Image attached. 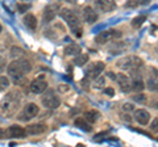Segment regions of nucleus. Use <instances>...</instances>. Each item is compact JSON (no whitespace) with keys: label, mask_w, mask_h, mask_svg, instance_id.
Returning a JSON list of instances; mask_svg holds the SVG:
<instances>
[{"label":"nucleus","mask_w":158,"mask_h":147,"mask_svg":"<svg viewBox=\"0 0 158 147\" xmlns=\"http://www.w3.org/2000/svg\"><path fill=\"white\" fill-rule=\"evenodd\" d=\"M104 67H106L104 62H94L86 70V76L90 77V79H96V77L100 75V72H103Z\"/></svg>","instance_id":"0eeeda50"},{"label":"nucleus","mask_w":158,"mask_h":147,"mask_svg":"<svg viewBox=\"0 0 158 147\" xmlns=\"http://www.w3.org/2000/svg\"><path fill=\"white\" fill-rule=\"evenodd\" d=\"M104 93L107 95V96H115V89H113L112 87H107V88H104Z\"/></svg>","instance_id":"cd10ccee"},{"label":"nucleus","mask_w":158,"mask_h":147,"mask_svg":"<svg viewBox=\"0 0 158 147\" xmlns=\"http://www.w3.org/2000/svg\"><path fill=\"white\" fill-rule=\"evenodd\" d=\"M57 13H58V6L57 4H50V6H48L45 8V11H44V21L50 22L53 18L56 17Z\"/></svg>","instance_id":"4468645a"},{"label":"nucleus","mask_w":158,"mask_h":147,"mask_svg":"<svg viewBox=\"0 0 158 147\" xmlns=\"http://www.w3.org/2000/svg\"><path fill=\"white\" fill-rule=\"evenodd\" d=\"M41 104L45 108H48V109H56V108L61 105V100L54 93L53 89H48L45 93L41 96Z\"/></svg>","instance_id":"39448f33"},{"label":"nucleus","mask_w":158,"mask_h":147,"mask_svg":"<svg viewBox=\"0 0 158 147\" xmlns=\"http://www.w3.org/2000/svg\"><path fill=\"white\" fill-rule=\"evenodd\" d=\"M107 134H110V131H103V133H98L96 137L94 138V141H99V139H103V137L107 135Z\"/></svg>","instance_id":"7c9ffc66"},{"label":"nucleus","mask_w":158,"mask_h":147,"mask_svg":"<svg viewBox=\"0 0 158 147\" xmlns=\"http://www.w3.org/2000/svg\"><path fill=\"white\" fill-rule=\"evenodd\" d=\"M73 62L75 66H83L86 65V62H88V55L87 54H78V57Z\"/></svg>","instance_id":"5701e85b"},{"label":"nucleus","mask_w":158,"mask_h":147,"mask_svg":"<svg viewBox=\"0 0 158 147\" xmlns=\"http://www.w3.org/2000/svg\"><path fill=\"white\" fill-rule=\"evenodd\" d=\"M104 85V79H103V77H100V79H99V76L96 77V84H95V87H103Z\"/></svg>","instance_id":"473e14b6"},{"label":"nucleus","mask_w":158,"mask_h":147,"mask_svg":"<svg viewBox=\"0 0 158 147\" xmlns=\"http://www.w3.org/2000/svg\"><path fill=\"white\" fill-rule=\"evenodd\" d=\"M95 3H96V7L99 9H102L103 12H111L116 7L113 0H95Z\"/></svg>","instance_id":"2eb2a0df"},{"label":"nucleus","mask_w":158,"mask_h":147,"mask_svg":"<svg viewBox=\"0 0 158 147\" xmlns=\"http://www.w3.org/2000/svg\"><path fill=\"white\" fill-rule=\"evenodd\" d=\"M6 137H8V133H7V130H3V129H0V139L6 138Z\"/></svg>","instance_id":"f704fd0d"},{"label":"nucleus","mask_w":158,"mask_h":147,"mask_svg":"<svg viewBox=\"0 0 158 147\" xmlns=\"http://www.w3.org/2000/svg\"><path fill=\"white\" fill-rule=\"evenodd\" d=\"M17 8H19V12H25L27 9H29L31 8V6L29 4H17Z\"/></svg>","instance_id":"bb28decb"},{"label":"nucleus","mask_w":158,"mask_h":147,"mask_svg":"<svg viewBox=\"0 0 158 147\" xmlns=\"http://www.w3.org/2000/svg\"><path fill=\"white\" fill-rule=\"evenodd\" d=\"M7 133H8V137H13V138H24V137H27L25 129L19 125H12L7 130Z\"/></svg>","instance_id":"ddd939ff"},{"label":"nucleus","mask_w":158,"mask_h":147,"mask_svg":"<svg viewBox=\"0 0 158 147\" xmlns=\"http://www.w3.org/2000/svg\"><path fill=\"white\" fill-rule=\"evenodd\" d=\"M9 87V79L6 76H0V91H6Z\"/></svg>","instance_id":"a878e982"},{"label":"nucleus","mask_w":158,"mask_h":147,"mask_svg":"<svg viewBox=\"0 0 158 147\" xmlns=\"http://www.w3.org/2000/svg\"><path fill=\"white\" fill-rule=\"evenodd\" d=\"M83 18L85 21L88 24H92L98 20V13L95 12V9L91 8V7H86L83 9Z\"/></svg>","instance_id":"f3484780"},{"label":"nucleus","mask_w":158,"mask_h":147,"mask_svg":"<svg viewBox=\"0 0 158 147\" xmlns=\"http://www.w3.org/2000/svg\"><path fill=\"white\" fill-rule=\"evenodd\" d=\"M150 129H152V131H154V133H157V131H158V118L153 120L152 125H150Z\"/></svg>","instance_id":"c85d7f7f"},{"label":"nucleus","mask_w":158,"mask_h":147,"mask_svg":"<svg viewBox=\"0 0 158 147\" xmlns=\"http://www.w3.org/2000/svg\"><path fill=\"white\" fill-rule=\"evenodd\" d=\"M123 109H124V110H133V109H135V105H133V104H129V102H127V104H124V105H123Z\"/></svg>","instance_id":"2f4dec72"},{"label":"nucleus","mask_w":158,"mask_h":147,"mask_svg":"<svg viewBox=\"0 0 158 147\" xmlns=\"http://www.w3.org/2000/svg\"><path fill=\"white\" fill-rule=\"evenodd\" d=\"M31 70H32L31 62L28 59H24V58L15 59L12 63H9V66H8V74L13 79L25 76L28 72H31Z\"/></svg>","instance_id":"f03ea898"},{"label":"nucleus","mask_w":158,"mask_h":147,"mask_svg":"<svg viewBox=\"0 0 158 147\" xmlns=\"http://www.w3.org/2000/svg\"><path fill=\"white\" fill-rule=\"evenodd\" d=\"M65 53L67 55H78V54H81V46L77 45V43H70L65 49Z\"/></svg>","instance_id":"412c9836"},{"label":"nucleus","mask_w":158,"mask_h":147,"mask_svg":"<svg viewBox=\"0 0 158 147\" xmlns=\"http://www.w3.org/2000/svg\"><path fill=\"white\" fill-rule=\"evenodd\" d=\"M117 83H118V87H120V89L124 92V93H129L132 91V85H131V79L128 77L125 74H118L116 75V79H115Z\"/></svg>","instance_id":"9d476101"},{"label":"nucleus","mask_w":158,"mask_h":147,"mask_svg":"<svg viewBox=\"0 0 158 147\" xmlns=\"http://www.w3.org/2000/svg\"><path fill=\"white\" fill-rule=\"evenodd\" d=\"M20 102H21V95L17 91H12L6 95V97L3 99L2 104H0V110L2 113L7 117L13 116V113H16V110L19 109Z\"/></svg>","instance_id":"f257e3e1"},{"label":"nucleus","mask_w":158,"mask_h":147,"mask_svg":"<svg viewBox=\"0 0 158 147\" xmlns=\"http://www.w3.org/2000/svg\"><path fill=\"white\" fill-rule=\"evenodd\" d=\"M107 75H108V77H111V79H116V75L113 72H108Z\"/></svg>","instance_id":"c9c22d12"},{"label":"nucleus","mask_w":158,"mask_h":147,"mask_svg":"<svg viewBox=\"0 0 158 147\" xmlns=\"http://www.w3.org/2000/svg\"><path fill=\"white\" fill-rule=\"evenodd\" d=\"M145 20H146V16H144V14H141V16H137V17H135L132 20V26L133 28H140L142 24L145 22Z\"/></svg>","instance_id":"393cba45"},{"label":"nucleus","mask_w":158,"mask_h":147,"mask_svg":"<svg viewBox=\"0 0 158 147\" xmlns=\"http://www.w3.org/2000/svg\"><path fill=\"white\" fill-rule=\"evenodd\" d=\"M48 130V127L45 125L42 124H34V125H29L27 126V134H31V135H38V134H42L45 133V131Z\"/></svg>","instance_id":"dca6fc26"},{"label":"nucleus","mask_w":158,"mask_h":147,"mask_svg":"<svg viewBox=\"0 0 158 147\" xmlns=\"http://www.w3.org/2000/svg\"><path fill=\"white\" fill-rule=\"evenodd\" d=\"M59 14H61V17L67 22V25L70 26V30L73 32L74 36H75L77 38L82 37L83 29H82L81 21H79L77 13L74 12V11H71V9H69V8H63Z\"/></svg>","instance_id":"7ed1b4c3"},{"label":"nucleus","mask_w":158,"mask_h":147,"mask_svg":"<svg viewBox=\"0 0 158 147\" xmlns=\"http://www.w3.org/2000/svg\"><path fill=\"white\" fill-rule=\"evenodd\" d=\"M135 120L138 122L140 125H148L149 124V121H150V114H149V112H148L146 109H137L135 110Z\"/></svg>","instance_id":"f8f14e48"},{"label":"nucleus","mask_w":158,"mask_h":147,"mask_svg":"<svg viewBox=\"0 0 158 147\" xmlns=\"http://www.w3.org/2000/svg\"><path fill=\"white\" fill-rule=\"evenodd\" d=\"M121 37V33L116 30V29H107V30L102 32L100 34H98L95 41L98 43H106L111 40H116V38H120Z\"/></svg>","instance_id":"423d86ee"},{"label":"nucleus","mask_w":158,"mask_h":147,"mask_svg":"<svg viewBox=\"0 0 158 147\" xmlns=\"http://www.w3.org/2000/svg\"><path fill=\"white\" fill-rule=\"evenodd\" d=\"M24 55H25V51H24L21 47H12L11 49V57L13 59H19V58H23Z\"/></svg>","instance_id":"b1692460"},{"label":"nucleus","mask_w":158,"mask_h":147,"mask_svg":"<svg viewBox=\"0 0 158 147\" xmlns=\"http://www.w3.org/2000/svg\"><path fill=\"white\" fill-rule=\"evenodd\" d=\"M0 32H2V24H0Z\"/></svg>","instance_id":"4c0bfd02"},{"label":"nucleus","mask_w":158,"mask_h":147,"mask_svg":"<svg viewBox=\"0 0 158 147\" xmlns=\"http://www.w3.org/2000/svg\"><path fill=\"white\" fill-rule=\"evenodd\" d=\"M59 89H61V91H66V89H69V85L67 87H63L62 85V87H59Z\"/></svg>","instance_id":"e433bc0d"},{"label":"nucleus","mask_w":158,"mask_h":147,"mask_svg":"<svg viewBox=\"0 0 158 147\" xmlns=\"http://www.w3.org/2000/svg\"><path fill=\"white\" fill-rule=\"evenodd\" d=\"M46 88H48V83L42 77H37V79H34L31 83V91L33 93H42V92L46 91Z\"/></svg>","instance_id":"9b49d317"},{"label":"nucleus","mask_w":158,"mask_h":147,"mask_svg":"<svg viewBox=\"0 0 158 147\" xmlns=\"http://www.w3.org/2000/svg\"><path fill=\"white\" fill-rule=\"evenodd\" d=\"M24 24L27 25V28L32 29V30H34V29L37 28V18L34 14L32 13H28L25 17H24Z\"/></svg>","instance_id":"a211bd4d"},{"label":"nucleus","mask_w":158,"mask_h":147,"mask_svg":"<svg viewBox=\"0 0 158 147\" xmlns=\"http://www.w3.org/2000/svg\"><path fill=\"white\" fill-rule=\"evenodd\" d=\"M133 100L135 101H140V102H142V101H145L146 100V97L142 95V93H140V95H136L135 97H133Z\"/></svg>","instance_id":"c756f323"},{"label":"nucleus","mask_w":158,"mask_h":147,"mask_svg":"<svg viewBox=\"0 0 158 147\" xmlns=\"http://www.w3.org/2000/svg\"><path fill=\"white\" fill-rule=\"evenodd\" d=\"M99 117H100V113H99L98 110H95V109H92V110H90V112H87L86 113V120L90 122V124L96 122L99 120Z\"/></svg>","instance_id":"4be33fe9"},{"label":"nucleus","mask_w":158,"mask_h":147,"mask_svg":"<svg viewBox=\"0 0 158 147\" xmlns=\"http://www.w3.org/2000/svg\"><path fill=\"white\" fill-rule=\"evenodd\" d=\"M75 126L79 127V129L85 130V131H91L92 127L90 126V122H88L87 120L85 118H77L75 120Z\"/></svg>","instance_id":"aec40b11"},{"label":"nucleus","mask_w":158,"mask_h":147,"mask_svg":"<svg viewBox=\"0 0 158 147\" xmlns=\"http://www.w3.org/2000/svg\"><path fill=\"white\" fill-rule=\"evenodd\" d=\"M116 65H117L118 68L129 71L132 74V72L138 71L142 66H144V61H142L141 58L136 57V55H128V57L121 58L120 61H117Z\"/></svg>","instance_id":"20e7f679"},{"label":"nucleus","mask_w":158,"mask_h":147,"mask_svg":"<svg viewBox=\"0 0 158 147\" xmlns=\"http://www.w3.org/2000/svg\"><path fill=\"white\" fill-rule=\"evenodd\" d=\"M131 85H132V91H136V92H142V89H144V81H142L141 77L136 76L135 79L131 80Z\"/></svg>","instance_id":"6ab92c4d"},{"label":"nucleus","mask_w":158,"mask_h":147,"mask_svg":"<svg viewBox=\"0 0 158 147\" xmlns=\"http://www.w3.org/2000/svg\"><path fill=\"white\" fill-rule=\"evenodd\" d=\"M146 87L150 91H156L158 92V68H150V72L148 75V80H146Z\"/></svg>","instance_id":"1a4fd4ad"},{"label":"nucleus","mask_w":158,"mask_h":147,"mask_svg":"<svg viewBox=\"0 0 158 147\" xmlns=\"http://www.w3.org/2000/svg\"><path fill=\"white\" fill-rule=\"evenodd\" d=\"M138 6H148L150 3V0H137Z\"/></svg>","instance_id":"72a5a7b5"},{"label":"nucleus","mask_w":158,"mask_h":147,"mask_svg":"<svg viewBox=\"0 0 158 147\" xmlns=\"http://www.w3.org/2000/svg\"><path fill=\"white\" fill-rule=\"evenodd\" d=\"M38 112H40L38 105L34 104V102H29V104H27V106L24 108V112H23L24 116H21L20 118L24 121H28V120L33 118V117H36L38 114Z\"/></svg>","instance_id":"6e6552de"}]
</instances>
